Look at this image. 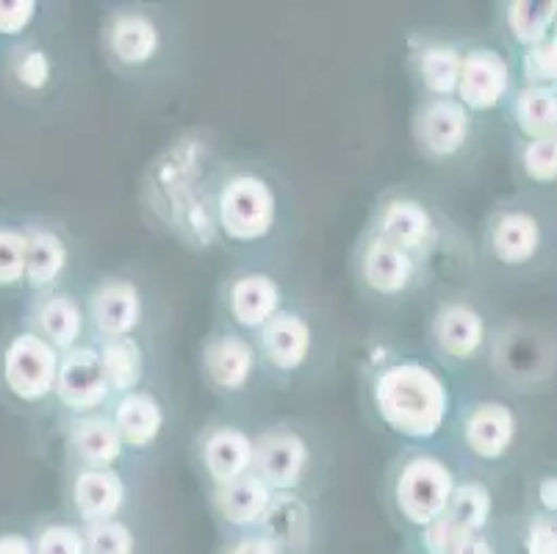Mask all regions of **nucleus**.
<instances>
[{
	"instance_id": "72a5a7b5",
	"label": "nucleus",
	"mask_w": 557,
	"mask_h": 554,
	"mask_svg": "<svg viewBox=\"0 0 557 554\" xmlns=\"http://www.w3.org/2000/svg\"><path fill=\"white\" fill-rule=\"evenodd\" d=\"M519 167L530 183H541V186L557 183V134L524 141L519 150Z\"/></svg>"
},
{
	"instance_id": "b1692460",
	"label": "nucleus",
	"mask_w": 557,
	"mask_h": 554,
	"mask_svg": "<svg viewBox=\"0 0 557 554\" xmlns=\"http://www.w3.org/2000/svg\"><path fill=\"white\" fill-rule=\"evenodd\" d=\"M272 502H275V491L256 471L222 488H211V507H214L216 518L239 532L258 530L270 513Z\"/></svg>"
},
{
	"instance_id": "37998d69",
	"label": "nucleus",
	"mask_w": 557,
	"mask_h": 554,
	"mask_svg": "<svg viewBox=\"0 0 557 554\" xmlns=\"http://www.w3.org/2000/svg\"><path fill=\"white\" fill-rule=\"evenodd\" d=\"M539 505L544 507V513L557 516V475L544 477L539 482Z\"/></svg>"
},
{
	"instance_id": "c85d7f7f",
	"label": "nucleus",
	"mask_w": 557,
	"mask_h": 554,
	"mask_svg": "<svg viewBox=\"0 0 557 554\" xmlns=\"http://www.w3.org/2000/svg\"><path fill=\"white\" fill-rule=\"evenodd\" d=\"M53 56L37 42H20L9 50L7 78L20 95H42L53 84Z\"/></svg>"
},
{
	"instance_id": "7ed1b4c3",
	"label": "nucleus",
	"mask_w": 557,
	"mask_h": 554,
	"mask_svg": "<svg viewBox=\"0 0 557 554\" xmlns=\"http://www.w3.org/2000/svg\"><path fill=\"white\" fill-rule=\"evenodd\" d=\"M458 477L444 457L433 452H408L388 477V502L405 525L424 530L447 513Z\"/></svg>"
},
{
	"instance_id": "f257e3e1",
	"label": "nucleus",
	"mask_w": 557,
	"mask_h": 554,
	"mask_svg": "<svg viewBox=\"0 0 557 554\" xmlns=\"http://www.w3.org/2000/svg\"><path fill=\"white\" fill-rule=\"evenodd\" d=\"M369 405L380 424L413 444L438 439L453 414V391L442 369L422 358L380 364L369 380Z\"/></svg>"
},
{
	"instance_id": "473e14b6",
	"label": "nucleus",
	"mask_w": 557,
	"mask_h": 554,
	"mask_svg": "<svg viewBox=\"0 0 557 554\" xmlns=\"http://www.w3.org/2000/svg\"><path fill=\"white\" fill-rule=\"evenodd\" d=\"M25 288V227L0 222V292Z\"/></svg>"
},
{
	"instance_id": "423d86ee",
	"label": "nucleus",
	"mask_w": 557,
	"mask_h": 554,
	"mask_svg": "<svg viewBox=\"0 0 557 554\" xmlns=\"http://www.w3.org/2000/svg\"><path fill=\"white\" fill-rule=\"evenodd\" d=\"M369 227L388 242L399 244L410 256H417L424 267L442 242L435 213L430 211L428 202L419 200L417 195H408V192H392V195L383 197L377 211L372 213Z\"/></svg>"
},
{
	"instance_id": "6e6552de",
	"label": "nucleus",
	"mask_w": 557,
	"mask_h": 554,
	"mask_svg": "<svg viewBox=\"0 0 557 554\" xmlns=\"http://www.w3.org/2000/svg\"><path fill=\"white\" fill-rule=\"evenodd\" d=\"M164 50V30L145 9H114L103 23V53L120 73H141Z\"/></svg>"
},
{
	"instance_id": "cd10ccee",
	"label": "nucleus",
	"mask_w": 557,
	"mask_h": 554,
	"mask_svg": "<svg viewBox=\"0 0 557 554\" xmlns=\"http://www.w3.org/2000/svg\"><path fill=\"white\" fill-rule=\"evenodd\" d=\"M503 9L505 30L521 50L549 42L557 20V0H513L503 3Z\"/></svg>"
},
{
	"instance_id": "f03ea898",
	"label": "nucleus",
	"mask_w": 557,
	"mask_h": 554,
	"mask_svg": "<svg viewBox=\"0 0 557 554\" xmlns=\"http://www.w3.org/2000/svg\"><path fill=\"white\" fill-rule=\"evenodd\" d=\"M211 206L220 236L233 244H256L277 225V192L263 172L252 167L227 170L211 189Z\"/></svg>"
},
{
	"instance_id": "1a4fd4ad",
	"label": "nucleus",
	"mask_w": 557,
	"mask_h": 554,
	"mask_svg": "<svg viewBox=\"0 0 557 554\" xmlns=\"http://www.w3.org/2000/svg\"><path fill=\"white\" fill-rule=\"evenodd\" d=\"M474 114L458 98H428L413 114V141L428 161L444 164L472 145Z\"/></svg>"
},
{
	"instance_id": "58836bf2",
	"label": "nucleus",
	"mask_w": 557,
	"mask_h": 554,
	"mask_svg": "<svg viewBox=\"0 0 557 554\" xmlns=\"http://www.w3.org/2000/svg\"><path fill=\"white\" fill-rule=\"evenodd\" d=\"M39 17L34 0H0V39H20Z\"/></svg>"
},
{
	"instance_id": "a18cd8bd",
	"label": "nucleus",
	"mask_w": 557,
	"mask_h": 554,
	"mask_svg": "<svg viewBox=\"0 0 557 554\" xmlns=\"http://www.w3.org/2000/svg\"><path fill=\"white\" fill-rule=\"evenodd\" d=\"M549 48L557 53V20H555V28H552V37H549Z\"/></svg>"
},
{
	"instance_id": "ea45409f",
	"label": "nucleus",
	"mask_w": 557,
	"mask_h": 554,
	"mask_svg": "<svg viewBox=\"0 0 557 554\" xmlns=\"http://www.w3.org/2000/svg\"><path fill=\"white\" fill-rule=\"evenodd\" d=\"M524 552L527 554H557V516L539 513L530 518L524 530Z\"/></svg>"
},
{
	"instance_id": "0eeeda50",
	"label": "nucleus",
	"mask_w": 557,
	"mask_h": 554,
	"mask_svg": "<svg viewBox=\"0 0 557 554\" xmlns=\"http://www.w3.org/2000/svg\"><path fill=\"white\" fill-rule=\"evenodd\" d=\"M313 469L311 444L292 424H272L256 435V460L252 471L275 494H295L306 485Z\"/></svg>"
},
{
	"instance_id": "2eb2a0df",
	"label": "nucleus",
	"mask_w": 557,
	"mask_h": 554,
	"mask_svg": "<svg viewBox=\"0 0 557 554\" xmlns=\"http://www.w3.org/2000/svg\"><path fill=\"white\" fill-rule=\"evenodd\" d=\"M510 89H513V70L499 50L488 45H474L463 50V67H460L455 98L466 109L472 114L496 111L510 98Z\"/></svg>"
},
{
	"instance_id": "9b49d317",
	"label": "nucleus",
	"mask_w": 557,
	"mask_h": 554,
	"mask_svg": "<svg viewBox=\"0 0 557 554\" xmlns=\"http://www.w3.org/2000/svg\"><path fill=\"white\" fill-rule=\"evenodd\" d=\"M430 344L444 364H472L488 344V319L469 299H444L430 317Z\"/></svg>"
},
{
	"instance_id": "4468645a",
	"label": "nucleus",
	"mask_w": 557,
	"mask_h": 554,
	"mask_svg": "<svg viewBox=\"0 0 557 554\" xmlns=\"http://www.w3.org/2000/svg\"><path fill=\"white\" fill-rule=\"evenodd\" d=\"M261 358H258L256 342L233 328L214 330L202 342L200 369L206 383L220 394H239L256 378Z\"/></svg>"
},
{
	"instance_id": "f8f14e48",
	"label": "nucleus",
	"mask_w": 557,
	"mask_h": 554,
	"mask_svg": "<svg viewBox=\"0 0 557 554\" xmlns=\"http://www.w3.org/2000/svg\"><path fill=\"white\" fill-rule=\"evenodd\" d=\"M55 399L70 416L100 414L114 403L109 378L100 364L98 344L86 342L62 355L59 380H55Z\"/></svg>"
},
{
	"instance_id": "a211bd4d",
	"label": "nucleus",
	"mask_w": 557,
	"mask_h": 554,
	"mask_svg": "<svg viewBox=\"0 0 557 554\" xmlns=\"http://www.w3.org/2000/svg\"><path fill=\"white\" fill-rule=\"evenodd\" d=\"M25 328L34 330L39 338H45L50 347L64 355L86 344L84 338L89 330L86 305H81L75 294L62 292V288L34 294L28 313H25Z\"/></svg>"
},
{
	"instance_id": "dca6fc26",
	"label": "nucleus",
	"mask_w": 557,
	"mask_h": 554,
	"mask_svg": "<svg viewBox=\"0 0 557 554\" xmlns=\"http://www.w3.org/2000/svg\"><path fill=\"white\" fill-rule=\"evenodd\" d=\"M197 464L211 488H222L227 482L250 475L256 460V439L236 424H211L197 435L195 444Z\"/></svg>"
},
{
	"instance_id": "79ce46f5",
	"label": "nucleus",
	"mask_w": 557,
	"mask_h": 554,
	"mask_svg": "<svg viewBox=\"0 0 557 554\" xmlns=\"http://www.w3.org/2000/svg\"><path fill=\"white\" fill-rule=\"evenodd\" d=\"M0 554H37V549H34V535L3 530L0 532Z\"/></svg>"
},
{
	"instance_id": "f3484780",
	"label": "nucleus",
	"mask_w": 557,
	"mask_h": 554,
	"mask_svg": "<svg viewBox=\"0 0 557 554\" xmlns=\"http://www.w3.org/2000/svg\"><path fill=\"white\" fill-rule=\"evenodd\" d=\"M256 349L261 364L281 378H292L311 360L313 328L300 311L283 308L275 319L256 333Z\"/></svg>"
},
{
	"instance_id": "9d476101",
	"label": "nucleus",
	"mask_w": 557,
	"mask_h": 554,
	"mask_svg": "<svg viewBox=\"0 0 557 554\" xmlns=\"http://www.w3.org/2000/svg\"><path fill=\"white\" fill-rule=\"evenodd\" d=\"M283 308H286V294L270 272L239 269L222 283V311L239 333L256 335Z\"/></svg>"
},
{
	"instance_id": "a19ab883",
	"label": "nucleus",
	"mask_w": 557,
	"mask_h": 554,
	"mask_svg": "<svg viewBox=\"0 0 557 554\" xmlns=\"http://www.w3.org/2000/svg\"><path fill=\"white\" fill-rule=\"evenodd\" d=\"M220 554H286V549L281 546L277 538H272L270 532H263L261 527L258 530H247L233 535L231 541H225V546L220 549Z\"/></svg>"
},
{
	"instance_id": "5701e85b",
	"label": "nucleus",
	"mask_w": 557,
	"mask_h": 554,
	"mask_svg": "<svg viewBox=\"0 0 557 554\" xmlns=\"http://www.w3.org/2000/svg\"><path fill=\"white\" fill-rule=\"evenodd\" d=\"M25 227V288L32 294L53 292L70 269V244L45 222Z\"/></svg>"
},
{
	"instance_id": "c756f323",
	"label": "nucleus",
	"mask_w": 557,
	"mask_h": 554,
	"mask_svg": "<svg viewBox=\"0 0 557 554\" xmlns=\"http://www.w3.org/2000/svg\"><path fill=\"white\" fill-rule=\"evenodd\" d=\"M516 128L527 141L557 134V95L546 89L521 86L510 106Z\"/></svg>"
},
{
	"instance_id": "a878e982",
	"label": "nucleus",
	"mask_w": 557,
	"mask_h": 554,
	"mask_svg": "<svg viewBox=\"0 0 557 554\" xmlns=\"http://www.w3.org/2000/svg\"><path fill=\"white\" fill-rule=\"evenodd\" d=\"M460 67H463V48L449 39H428L410 56V70L419 89L428 98H455L458 95Z\"/></svg>"
},
{
	"instance_id": "c9c22d12",
	"label": "nucleus",
	"mask_w": 557,
	"mask_h": 554,
	"mask_svg": "<svg viewBox=\"0 0 557 554\" xmlns=\"http://www.w3.org/2000/svg\"><path fill=\"white\" fill-rule=\"evenodd\" d=\"M86 554H136V535L125 521H98L84 527Z\"/></svg>"
},
{
	"instance_id": "f704fd0d",
	"label": "nucleus",
	"mask_w": 557,
	"mask_h": 554,
	"mask_svg": "<svg viewBox=\"0 0 557 554\" xmlns=\"http://www.w3.org/2000/svg\"><path fill=\"white\" fill-rule=\"evenodd\" d=\"M472 541L474 532L453 521L447 513L442 518H435L433 525H428L424 530H419L422 554H460Z\"/></svg>"
},
{
	"instance_id": "393cba45",
	"label": "nucleus",
	"mask_w": 557,
	"mask_h": 554,
	"mask_svg": "<svg viewBox=\"0 0 557 554\" xmlns=\"http://www.w3.org/2000/svg\"><path fill=\"white\" fill-rule=\"evenodd\" d=\"M109 414L128 450H150L161 439V433H164V403L148 389L114 396Z\"/></svg>"
},
{
	"instance_id": "bb28decb",
	"label": "nucleus",
	"mask_w": 557,
	"mask_h": 554,
	"mask_svg": "<svg viewBox=\"0 0 557 554\" xmlns=\"http://www.w3.org/2000/svg\"><path fill=\"white\" fill-rule=\"evenodd\" d=\"M98 353L114 396H123L141 389L145 372H148V355H145V347H141L136 335L98 342Z\"/></svg>"
},
{
	"instance_id": "e433bc0d",
	"label": "nucleus",
	"mask_w": 557,
	"mask_h": 554,
	"mask_svg": "<svg viewBox=\"0 0 557 554\" xmlns=\"http://www.w3.org/2000/svg\"><path fill=\"white\" fill-rule=\"evenodd\" d=\"M37 554H86V535L78 521H48L34 532Z\"/></svg>"
},
{
	"instance_id": "c03bdc74",
	"label": "nucleus",
	"mask_w": 557,
	"mask_h": 554,
	"mask_svg": "<svg viewBox=\"0 0 557 554\" xmlns=\"http://www.w3.org/2000/svg\"><path fill=\"white\" fill-rule=\"evenodd\" d=\"M460 554H496V549H494V543H491V538H485V532H483V535H474V541L469 543V546H466Z\"/></svg>"
},
{
	"instance_id": "20e7f679",
	"label": "nucleus",
	"mask_w": 557,
	"mask_h": 554,
	"mask_svg": "<svg viewBox=\"0 0 557 554\" xmlns=\"http://www.w3.org/2000/svg\"><path fill=\"white\" fill-rule=\"evenodd\" d=\"M62 353L23 328L12 333L0 347V389L20 405H42L55 396Z\"/></svg>"
},
{
	"instance_id": "4be33fe9",
	"label": "nucleus",
	"mask_w": 557,
	"mask_h": 554,
	"mask_svg": "<svg viewBox=\"0 0 557 554\" xmlns=\"http://www.w3.org/2000/svg\"><path fill=\"white\" fill-rule=\"evenodd\" d=\"M544 244V227L539 217L521 208L494 211L485 227V250L505 267H524L539 256Z\"/></svg>"
},
{
	"instance_id": "412c9836",
	"label": "nucleus",
	"mask_w": 557,
	"mask_h": 554,
	"mask_svg": "<svg viewBox=\"0 0 557 554\" xmlns=\"http://www.w3.org/2000/svg\"><path fill=\"white\" fill-rule=\"evenodd\" d=\"M519 421L510 405L485 399L466 408L460 416V441L466 452L480 460H503L513 446Z\"/></svg>"
},
{
	"instance_id": "aec40b11",
	"label": "nucleus",
	"mask_w": 557,
	"mask_h": 554,
	"mask_svg": "<svg viewBox=\"0 0 557 554\" xmlns=\"http://www.w3.org/2000/svg\"><path fill=\"white\" fill-rule=\"evenodd\" d=\"M67 494L75 521L89 527L120 518L128 502V485L116 469H73Z\"/></svg>"
},
{
	"instance_id": "6ab92c4d",
	"label": "nucleus",
	"mask_w": 557,
	"mask_h": 554,
	"mask_svg": "<svg viewBox=\"0 0 557 554\" xmlns=\"http://www.w3.org/2000/svg\"><path fill=\"white\" fill-rule=\"evenodd\" d=\"M67 455L73 457L75 469H116L125 455V441L116 430L111 414L70 416L64 424Z\"/></svg>"
},
{
	"instance_id": "4c0bfd02",
	"label": "nucleus",
	"mask_w": 557,
	"mask_h": 554,
	"mask_svg": "<svg viewBox=\"0 0 557 554\" xmlns=\"http://www.w3.org/2000/svg\"><path fill=\"white\" fill-rule=\"evenodd\" d=\"M521 78H524V86L557 95V53L549 48V42L521 53Z\"/></svg>"
},
{
	"instance_id": "7c9ffc66",
	"label": "nucleus",
	"mask_w": 557,
	"mask_h": 554,
	"mask_svg": "<svg viewBox=\"0 0 557 554\" xmlns=\"http://www.w3.org/2000/svg\"><path fill=\"white\" fill-rule=\"evenodd\" d=\"M491 513H494V496L488 485L480 480H463L455 488L453 502L447 507V516L466 527L474 535H483L485 527L491 525Z\"/></svg>"
},
{
	"instance_id": "ddd939ff",
	"label": "nucleus",
	"mask_w": 557,
	"mask_h": 554,
	"mask_svg": "<svg viewBox=\"0 0 557 554\" xmlns=\"http://www.w3.org/2000/svg\"><path fill=\"white\" fill-rule=\"evenodd\" d=\"M86 319H89V330L98 335V342L136 335L145 319L141 288L136 286V281L120 278V274L100 278L86 294Z\"/></svg>"
},
{
	"instance_id": "2f4dec72",
	"label": "nucleus",
	"mask_w": 557,
	"mask_h": 554,
	"mask_svg": "<svg viewBox=\"0 0 557 554\" xmlns=\"http://www.w3.org/2000/svg\"><path fill=\"white\" fill-rule=\"evenodd\" d=\"M261 530L270 532L272 538L281 541L283 549H288L292 543H300L306 538L308 510L295 494H275V502H272L270 513L263 518Z\"/></svg>"
},
{
	"instance_id": "39448f33",
	"label": "nucleus",
	"mask_w": 557,
	"mask_h": 554,
	"mask_svg": "<svg viewBox=\"0 0 557 554\" xmlns=\"http://www.w3.org/2000/svg\"><path fill=\"white\" fill-rule=\"evenodd\" d=\"M356 278L372 297L399 299L419 286L424 263L410 256L399 244L388 242L372 227H367L352 258Z\"/></svg>"
}]
</instances>
